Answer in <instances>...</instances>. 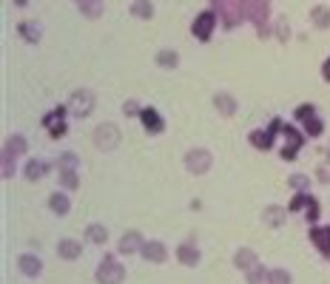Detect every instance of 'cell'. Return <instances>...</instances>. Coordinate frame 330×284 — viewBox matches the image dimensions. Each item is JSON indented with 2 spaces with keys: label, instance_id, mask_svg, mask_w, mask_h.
<instances>
[{
  "label": "cell",
  "instance_id": "2",
  "mask_svg": "<svg viewBox=\"0 0 330 284\" xmlns=\"http://www.w3.org/2000/svg\"><path fill=\"white\" fill-rule=\"evenodd\" d=\"M142 120H145V122H148V128H151V131H159V120H157V111H151V108H145V111H142Z\"/></svg>",
  "mask_w": 330,
  "mask_h": 284
},
{
  "label": "cell",
  "instance_id": "1",
  "mask_svg": "<svg viewBox=\"0 0 330 284\" xmlns=\"http://www.w3.org/2000/svg\"><path fill=\"white\" fill-rule=\"evenodd\" d=\"M211 29H214V14L211 11H205L196 17V26H193V34L199 37V40H208L211 37Z\"/></svg>",
  "mask_w": 330,
  "mask_h": 284
}]
</instances>
